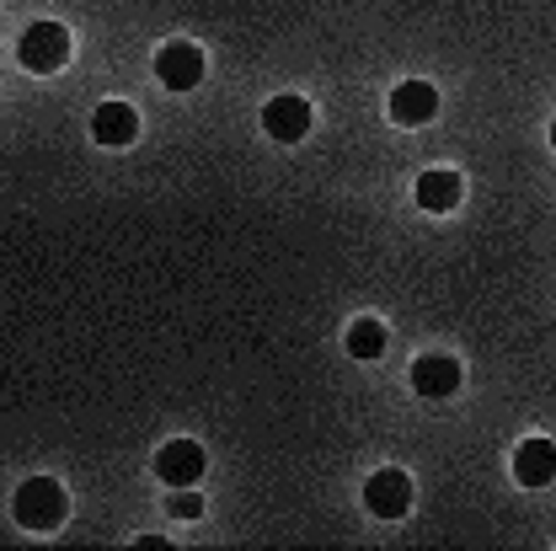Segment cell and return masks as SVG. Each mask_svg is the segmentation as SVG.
<instances>
[{
	"label": "cell",
	"instance_id": "cell-1",
	"mask_svg": "<svg viewBox=\"0 0 556 551\" xmlns=\"http://www.w3.org/2000/svg\"><path fill=\"white\" fill-rule=\"evenodd\" d=\"M65 514H70V498L54 477H33V483H22V492H16V519H22V530L49 536V530L65 525Z\"/></svg>",
	"mask_w": 556,
	"mask_h": 551
},
{
	"label": "cell",
	"instance_id": "cell-2",
	"mask_svg": "<svg viewBox=\"0 0 556 551\" xmlns=\"http://www.w3.org/2000/svg\"><path fill=\"white\" fill-rule=\"evenodd\" d=\"M16 54H22V65L33 70V75H54V70L70 60V33H65V22H33V27L22 33Z\"/></svg>",
	"mask_w": 556,
	"mask_h": 551
},
{
	"label": "cell",
	"instance_id": "cell-3",
	"mask_svg": "<svg viewBox=\"0 0 556 551\" xmlns=\"http://www.w3.org/2000/svg\"><path fill=\"white\" fill-rule=\"evenodd\" d=\"M364 509H369L375 519H402V514L413 509V477L396 472V466L375 472V477L364 483Z\"/></svg>",
	"mask_w": 556,
	"mask_h": 551
},
{
	"label": "cell",
	"instance_id": "cell-4",
	"mask_svg": "<svg viewBox=\"0 0 556 551\" xmlns=\"http://www.w3.org/2000/svg\"><path fill=\"white\" fill-rule=\"evenodd\" d=\"M155 477L166 487H199V477H204V444H193V439L161 444L155 450Z\"/></svg>",
	"mask_w": 556,
	"mask_h": 551
},
{
	"label": "cell",
	"instance_id": "cell-5",
	"mask_svg": "<svg viewBox=\"0 0 556 551\" xmlns=\"http://www.w3.org/2000/svg\"><path fill=\"white\" fill-rule=\"evenodd\" d=\"M155 80H161L166 91H193V86L204 80L199 43H166V49L155 54Z\"/></svg>",
	"mask_w": 556,
	"mask_h": 551
},
{
	"label": "cell",
	"instance_id": "cell-6",
	"mask_svg": "<svg viewBox=\"0 0 556 551\" xmlns=\"http://www.w3.org/2000/svg\"><path fill=\"white\" fill-rule=\"evenodd\" d=\"M413 391L417 397H428V402L455 397V391H460V364H455L450 353H422V359L413 364Z\"/></svg>",
	"mask_w": 556,
	"mask_h": 551
},
{
	"label": "cell",
	"instance_id": "cell-7",
	"mask_svg": "<svg viewBox=\"0 0 556 551\" xmlns=\"http://www.w3.org/2000/svg\"><path fill=\"white\" fill-rule=\"evenodd\" d=\"M263 129L278 139V145H300L311 135V102L305 97H274L263 108Z\"/></svg>",
	"mask_w": 556,
	"mask_h": 551
},
{
	"label": "cell",
	"instance_id": "cell-8",
	"mask_svg": "<svg viewBox=\"0 0 556 551\" xmlns=\"http://www.w3.org/2000/svg\"><path fill=\"white\" fill-rule=\"evenodd\" d=\"M91 139H97V145H108V150L135 145L139 139V113L129 108V102H102V108L91 113Z\"/></svg>",
	"mask_w": 556,
	"mask_h": 551
},
{
	"label": "cell",
	"instance_id": "cell-9",
	"mask_svg": "<svg viewBox=\"0 0 556 551\" xmlns=\"http://www.w3.org/2000/svg\"><path fill=\"white\" fill-rule=\"evenodd\" d=\"M433 113H439V91H433L428 80H407V86L391 91V118H396V124L417 129V124H428Z\"/></svg>",
	"mask_w": 556,
	"mask_h": 551
},
{
	"label": "cell",
	"instance_id": "cell-10",
	"mask_svg": "<svg viewBox=\"0 0 556 551\" xmlns=\"http://www.w3.org/2000/svg\"><path fill=\"white\" fill-rule=\"evenodd\" d=\"M514 477L519 487H546L556 477V444L552 439H525L514 450Z\"/></svg>",
	"mask_w": 556,
	"mask_h": 551
},
{
	"label": "cell",
	"instance_id": "cell-11",
	"mask_svg": "<svg viewBox=\"0 0 556 551\" xmlns=\"http://www.w3.org/2000/svg\"><path fill=\"white\" fill-rule=\"evenodd\" d=\"M460 177L455 172H422L417 177V204L428 209V214H450V209L460 204Z\"/></svg>",
	"mask_w": 556,
	"mask_h": 551
},
{
	"label": "cell",
	"instance_id": "cell-12",
	"mask_svg": "<svg viewBox=\"0 0 556 551\" xmlns=\"http://www.w3.org/2000/svg\"><path fill=\"white\" fill-rule=\"evenodd\" d=\"M348 353H353V359H364V364H369V359H380V353H386V327H380L375 316H358V322L348 327Z\"/></svg>",
	"mask_w": 556,
	"mask_h": 551
},
{
	"label": "cell",
	"instance_id": "cell-13",
	"mask_svg": "<svg viewBox=\"0 0 556 551\" xmlns=\"http://www.w3.org/2000/svg\"><path fill=\"white\" fill-rule=\"evenodd\" d=\"M166 509H172L177 519H199V514H204V498H199V492H188V487H177V492L166 498Z\"/></svg>",
	"mask_w": 556,
	"mask_h": 551
},
{
	"label": "cell",
	"instance_id": "cell-14",
	"mask_svg": "<svg viewBox=\"0 0 556 551\" xmlns=\"http://www.w3.org/2000/svg\"><path fill=\"white\" fill-rule=\"evenodd\" d=\"M552 145H556V124H552Z\"/></svg>",
	"mask_w": 556,
	"mask_h": 551
}]
</instances>
